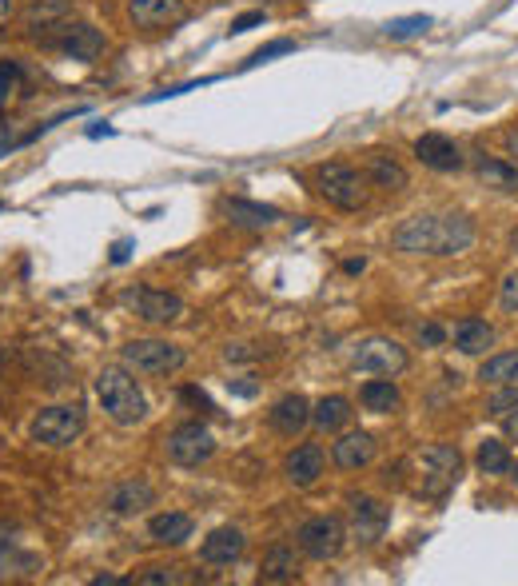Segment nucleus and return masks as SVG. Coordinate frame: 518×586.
Wrapping results in <instances>:
<instances>
[{
  "instance_id": "1",
  "label": "nucleus",
  "mask_w": 518,
  "mask_h": 586,
  "mask_svg": "<svg viewBox=\"0 0 518 586\" xmlns=\"http://www.w3.org/2000/svg\"><path fill=\"white\" fill-rule=\"evenodd\" d=\"M395 252L407 256H463L475 244V224L459 212L451 216H411L391 236Z\"/></svg>"
},
{
  "instance_id": "2",
  "label": "nucleus",
  "mask_w": 518,
  "mask_h": 586,
  "mask_svg": "<svg viewBox=\"0 0 518 586\" xmlns=\"http://www.w3.org/2000/svg\"><path fill=\"white\" fill-rule=\"evenodd\" d=\"M96 399H100L104 415L120 427H136L148 415V399H144L140 383L128 375V367H104L96 375Z\"/></svg>"
},
{
  "instance_id": "3",
  "label": "nucleus",
  "mask_w": 518,
  "mask_h": 586,
  "mask_svg": "<svg viewBox=\"0 0 518 586\" xmlns=\"http://www.w3.org/2000/svg\"><path fill=\"white\" fill-rule=\"evenodd\" d=\"M315 188H319V196H323L331 208H339V212H359V208L367 204V196H371V180H367L359 168L343 164V160L323 164V168L315 172Z\"/></svg>"
},
{
  "instance_id": "4",
  "label": "nucleus",
  "mask_w": 518,
  "mask_h": 586,
  "mask_svg": "<svg viewBox=\"0 0 518 586\" xmlns=\"http://www.w3.org/2000/svg\"><path fill=\"white\" fill-rule=\"evenodd\" d=\"M36 40L44 48H56V52H64L72 60H84V64L100 60L104 48H108V36L100 28H92V24H84V20H60L52 28H40Z\"/></svg>"
},
{
  "instance_id": "5",
  "label": "nucleus",
  "mask_w": 518,
  "mask_h": 586,
  "mask_svg": "<svg viewBox=\"0 0 518 586\" xmlns=\"http://www.w3.org/2000/svg\"><path fill=\"white\" fill-rule=\"evenodd\" d=\"M120 355H124V367H132L140 375H176L188 363V351L168 339H132V343H124Z\"/></svg>"
},
{
  "instance_id": "6",
  "label": "nucleus",
  "mask_w": 518,
  "mask_h": 586,
  "mask_svg": "<svg viewBox=\"0 0 518 586\" xmlns=\"http://www.w3.org/2000/svg\"><path fill=\"white\" fill-rule=\"evenodd\" d=\"M84 423H88V415L80 403H56L32 419V439L44 447H72L84 435Z\"/></svg>"
},
{
  "instance_id": "7",
  "label": "nucleus",
  "mask_w": 518,
  "mask_h": 586,
  "mask_svg": "<svg viewBox=\"0 0 518 586\" xmlns=\"http://www.w3.org/2000/svg\"><path fill=\"white\" fill-rule=\"evenodd\" d=\"M463 475V455L459 447L451 443H431L423 451V483H419V495L423 499H443Z\"/></svg>"
},
{
  "instance_id": "8",
  "label": "nucleus",
  "mask_w": 518,
  "mask_h": 586,
  "mask_svg": "<svg viewBox=\"0 0 518 586\" xmlns=\"http://www.w3.org/2000/svg\"><path fill=\"white\" fill-rule=\"evenodd\" d=\"M407 363H411L407 347L387 335H371L351 351V367L367 371V375H399V371H407Z\"/></svg>"
},
{
  "instance_id": "9",
  "label": "nucleus",
  "mask_w": 518,
  "mask_h": 586,
  "mask_svg": "<svg viewBox=\"0 0 518 586\" xmlns=\"http://www.w3.org/2000/svg\"><path fill=\"white\" fill-rule=\"evenodd\" d=\"M295 543H299V551H303L307 559L327 563V559H335V555L343 551L347 527H343V519H335V515H315V519H307V523L295 531Z\"/></svg>"
},
{
  "instance_id": "10",
  "label": "nucleus",
  "mask_w": 518,
  "mask_h": 586,
  "mask_svg": "<svg viewBox=\"0 0 518 586\" xmlns=\"http://www.w3.org/2000/svg\"><path fill=\"white\" fill-rule=\"evenodd\" d=\"M347 527H351L355 543L375 547L387 535V527H391V507L371 499V495H351L347 499Z\"/></svg>"
},
{
  "instance_id": "11",
  "label": "nucleus",
  "mask_w": 518,
  "mask_h": 586,
  "mask_svg": "<svg viewBox=\"0 0 518 586\" xmlns=\"http://www.w3.org/2000/svg\"><path fill=\"white\" fill-rule=\"evenodd\" d=\"M164 451H168V459L176 467H200V463H208L216 455V435L204 423H184V427H176L168 435Z\"/></svg>"
},
{
  "instance_id": "12",
  "label": "nucleus",
  "mask_w": 518,
  "mask_h": 586,
  "mask_svg": "<svg viewBox=\"0 0 518 586\" xmlns=\"http://www.w3.org/2000/svg\"><path fill=\"white\" fill-rule=\"evenodd\" d=\"M128 303L136 307V315L144 323H156V327L180 323L188 315V303L176 292H164V288H136V292H128Z\"/></svg>"
},
{
  "instance_id": "13",
  "label": "nucleus",
  "mask_w": 518,
  "mask_h": 586,
  "mask_svg": "<svg viewBox=\"0 0 518 586\" xmlns=\"http://www.w3.org/2000/svg\"><path fill=\"white\" fill-rule=\"evenodd\" d=\"M415 156H419V164L431 168V172H459V168L467 164L463 148H459L451 136H443V132H423V136L415 140Z\"/></svg>"
},
{
  "instance_id": "14",
  "label": "nucleus",
  "mask_w": 518,
  "mask_h": 586,
  "mask_svg": "<svg viewBox=\"0 0 518 586\" xmlns=\"http://www.w3.org/2000/svg\"><path fill=\"white\" fill-rule=\"evenodd\" d=\"M128 16L136 28H172V24H184L188 20V8L184 0H128Z\"/></svg>"
},
{
  "instance_id": "15",
  "label": "nucleus",
  "mask_w": 518,
  "mask_h": 586,
  "mask_svg": "<svg viewBox=\"0 0 518 586\" xmlns=\"http://www.w3.org/2000/svg\"><path fill=\"white\" fill-rule=\"evenodd\" d=\"M323 447L319 443H299L287 459H283V479L291 483V487H315L319 483V475H323Z\"/></svg>"
},
{
  "instance_id": "16",
  "label": "nucleus",
  "mask_w": 518,
  "mask_h": 586,
  "mask_svg": "<svg viewBox=\"0 0 518 586\" xmlns=\"http://www.w3.org/2000/svg\"><path fill=\"white\" fill-rule=\"evenodd\" d=\"M244 547H248V539H244L240 527H216V531L204 539L200 559H204L208 567H232V563L244 555Z\"/></svg>"
},
{
  "instance_id": "17",
  "label": "nucleus",
  "mask_w": 518,
  "mask_h": 586,
  "mask_svg": "<svg viewBox=\"0 0 518 586\" xmlns=\"http://www.w3.org/2000/svg\"><path fill=\"white\" fill-rule=\"evenodd\" d=\"M367 180H371V188L391 192V196L407 192V184H411L407 168H403L391 152H371V156H367Z\"/></svg>"
},
{
  "instance_id": "18",
  "label": "nucleus",
  "mask_w": 518,
  "mask_h": 586,
  "mask_svg": "<svg viewBox=\"0 0 518 586\" xmlns=\"http://www.w3.org/2000/svg\"><path fill=\"white\" fill-rule=\"evenodd\" d=\"M331 459L343 471H359V467H367L375 459V439L367 431H347V435H339L331 443Z\"/></svg>"
},
{
  "instance_id": "19",
  "label": "nucleus",
  "mask_w": 518,
  "mask_h": 586,
  "mask_svg": "<svg viewBox=\"0 0 518 586\" xmlns=\"http://www.w3.org/2000/svg\"><path fill=\"white\" fill-rule=\"evenodd\" d=\"M12 531L16 527L0 523V579H28V575L40 571V559L28 555V551H20L16 539H12Z\"/></svg>"
},
{
  "instance_id": "20",
  "label": "nucleus",
  "mask_w": 518,
  "mask_h": 586,
  "mask_svg": "<svg viewBox=\"0 0 518 586\" xmlns=\"http://www.w3.org/2000/svg\"><path fill=\"white\" fill-rule=\"evenodd\" d=\"M156 503V487L148 479H128L108 495V511L112 515H140Z\"/></svg>"
},
{
  "instance_id": "21",
  "label": "nucleus",
  "mask_w": 518,
  "mask_h": 586,
  "mask_svg": "<svg viewBox=\"0 0 518 586\" xmlns=\"http://www.w3.org/2000/svg\"><path fill=\"white\" fill-rule=\"evenodd\" d=\"M271 427L279 431V435H299L307 423H311V403L299 395V391H291V395H283L275 407H271Z\"/></svg>"
},
{
  "instance_id": "22",
  "label": "nucleus",
  "mask_w": 518,
  "mask_h": 586,
  "mask_svg": "<svg viewBox=\"0 0 518 586\" xmlns=\"http://www.w3.org/2000/svg\"><path fill=\"white\" fill-rule=\"evenodd\" d=\"M224 208V216H228V224H236V228H252V232H259V228H271L275 220H279V212L271 208V204H256V200H224L220 204Z\"/></svg>"
},
{
  "instance_id": "23",
  "label": "nucleus",
  "mask_w": 518,
  "mask_h": 586,
  "mask_svg": "<svg viewBox=\"0 0 518 586\" xmlns=\"http://www.w3.org/2000/svg\"><path fill=\"white\" fill-rule=\"evenodd\" d=\"M299 579V555L287 543H275L259 563V583H295Z\"/></svg>"
},
{
  "instance_id": "24",
  "label": "nucleus",
  "mask_w": 518,
  "mask_h": 586,
  "mask_svg": "<svg viewBox=\"0 0 518 586\" xmlns=\"http://www.w3.org/2000/svg\"><path fill=\"white\" fill-rule=\"evenodd\" d=\"M148 535H152V543H160V547H184V543L192 539V519H188L184 511H164V515H156V519L148 523Z\"/></svg>"
},
{
  "instance_id": "25",
  "label": "nucleus",
  "mask_w": 518,
  "mask_h": 586,
  "mask_svg": "<svg viewBox=\"0 0 518 586\" xmlns=\"http://www.w3.org/2000/svg\"><path fill=\"white\" fill-rule=\"evenodd\" d=\"M475 176L479 184H487L491 192H518V164L495 160V156H475Z\"/></svg>"
},
{
  "instance_id": "26",
  "label": "nucleus",
  "mask_w": 518,
  "mask_h": 586,
  "mask_svg": "<svg viewBox=\"0 0 518 586\" xmlns=\"http://www.w3.org/2000/svg\"><path fill=\"white\" fill-rule=\"evenodd\" d=\"M455 347H459L463 355H483L487 347H495V327H491L487 319L467 315V319L455 323Z\"/></svg>"
},
{
  "instance_id": "27",
  "label": "nucleus",
  "mask_w": 518,
  "mask_h": 586,
  "mask_svg": "<svg viewBox=\"0 0 518 586\" xmlns=\"http://www.w3.org/2000/svg\"><path fill=\"white\" fill-rule=\"evenodd\" d=\"M359 399H363V407H367L371 415H391V411H399V403H403V395H399V387H395L391 379H371V383H363Z\"/></svg>"
},
{
  "instance_id": "28",
  "label": "nucleus",
  "mask_w": 518,
  "mask_h": 586,
  "mask_svg": "<svg viewBox=\"0 0 518 586\" xmlns=\"http://www.w3.org/2000/svg\"><path fill=\"white\" fill-rule=\"evenodd\" d=\"M351 403L343 399V395H327V399H319L315 407H311V423L319 427V431H339V427H347L351 423Z\"/></svg>"
},
{
  "instance_id": "29",
  "label": "nucleus",
  "mask_w": 518,
  "mask_h": 586,
  "mask_svg": "<svg viewBox=\"0 0 518 586\" xmlns=\"http://www.w3.org/2000/svg\"><path fill=\"white\" fill-rule=\"evenodd\" d=\"M68 12H72V0H28L24 24H28L32 32H40V28H52V24L68 20Z\"/></svg>"
},
{
  "instance_id": "30",
  "label": "nucleus",
  "mask_w": 518,
  "mask_h": 586,
  "mask_svg": "<svg viewBox=\"0 0 518 586\" xmlns=\"http://www.w3.org/2000/svg\"><path fill=\"white\" fill-rule=\"evenodd\" d=\"M475 463H479V471H483V475H507V471L515 467V459H511L507 443H499V439H483V443H479V451H475Z\"/></svg>"
},
{
  "instance_id": "31",
  "label": "nucleus",
  "mask_w": 518,
  "mask_h": 586,
  "mask_svg": "<svg viewBox=\"0 0 518 586\" xmlns=\"http://www.w3.org/2000/svg\"><path fill=\"white\" fill-rule=\"evenodd\" d=\"M479 379L487 387H503V383H518V351H503V355H491L483 367H479Z\"/></svg>"
},
{
  "instance_id": "32",
  "label": "nucleus",
  "mask_w": 518,
  "mask_h": 586,
  "mask_svg": "<svg viewBox=\"0 0 518 586\" xmlns=\"http://www.w3.org/2000/svg\"><path fill=\"white\" fill-rule=\"evenodd\" d=\"M431 28V16L427 12H415V16H395V20H387V36L391 40H407V36H419V32H427Z\"/></svg>"
},
{
  "instance_id": "33",
  "label": "nucleus",
  "mask_w": 518,
  "mask_h": 586,
  "mask_svg": "<svg viewBox=\"0 0 518 586\" xmlns=\"http://www.w3.org/2000/svg\"><path fill=\"white\" fill-rule=\"evenodd\" d=\"M136 583L140 586H180V583H196V575H184V567H148Z\"/></svg>"
},
{
  "instance_id": "34",
  "label": "nucleus",
  "mask_w": 518,
  "mask_h": 586,
  "mask_svg": "<svg viewBox=\"0 0 518 586\" xmlns=\"http://www.w3.org/2000/svg\"><path fill=\"white\" fill-rule=\"evenodd\" d=\"M515 407H518V383H503V387L487 399V415H499V419L511 415Z\"/></svg>"
},
{
  "instance_id": "35",
  "label": "nucleus",
  "mask_w": 518,
  "mask_h": 586,
  "mask_svg": "<svg viewBox=\"0 0 518 586\" xmlns=\"http://www.w3.org/2000/svg\"><path fill=\"white\" fill-rule=\"evenodd\" d=\"M16 84H20V64L16 60H0V108L8 104V96L16 92Z\"/></svg>"
},
{
  "instance_id": "36",
  "label": "nucleus",
  "mask_w": 518,
  "mask_h": 586,
  "mask_svg": "<svg viewBox=\"0 0 518 586\" xmlns=\"http://www.w3.org/2000/svg\"><path fill=\"white\" fill-rule=\"evenodd\" d=\"M283 52H295V40H271V44H263L259 52H252V60L248 64H263V60H271V56H283Z\"/></svg>"
},
{
  "instance_id": "37",
  "label": "nucleus",
  "mask_w": 518,
  "mask_h": 586,
  "mask_svg": "<svg viewBox=\"0 0 518 586\" xmlns=\"http://www.w3.org/2000/svg\"><path fill=\"white\" fill-rule=\"evenodd\" d=\"M499 303H503V311H507V315H518V272L503 280V288H499Z\"/></svg>"
},
{
  "instance_id": "38",
  "label": "nucleus",
  "mask_w": 518,
  "mask_h": 586,
  "mask_svg": "<svg viewBox=\"0 0 518 586\" xmlns=\"http://www.w3.org/2000/svg\"><path fill=\"white\" fill-rule=\"evenodd\" d=\"M267 20V12L263 8H256V12H244V16H236L232 20V36H240V32H252V28H259Z\"/></svg>"
},
{
  "instance_id": "39",
  "label": "nucleus",
  "mask_w": 518,
  "mask_h": 586,
  "mask_svg": "<svg viewBox=\"0 0 518 586\" xmlns=\"http://www.w3.org/2000/svg\"><path fill=\"white\" fill-rule=\"evenodd\" d=\"M180 399H184V403H192V407H200L204 415H212V411H216V407H212V399H208L200 387H180Z\"/></svg>"
},
{
  "instance_id": "40",
  "label": "nucleus",
  "mask_w": 518,
  "mask_h": 586,
  "mask_svg": "<svg viewBox=\"0 0 518 586\" xmlns=\"http://www.w3.org/2000/svg\"><path fill=\"white\" fill-rule=\"evenodd\" d=\"M419 343L439 347V343H443V327H439V323H423V327H419Z\"/></svg>"
},
{
  "instance_id": "41",
  "label": "nucleus",
  "mask_w": 518,
  "mask_h": 586,
  "mask_svg": "<svg viewBox=\"0 0 518 586\" xmlns=\"http://www.w3.org/2000/svg\"><path fill=\"white\" fill-rule=\"evenodd\" d=\"M128 252H132V240H120V244L112 248V264H124V260H128Z\"/></svg>"
},
{
  "instance_id": "42",
  "label": "nucleus",
  "mask_w": 518,
  "mask_h": 586,
  "mask_svg": "<svg viewBox=\"0 0 518 586\" xmlns=\"http://www.w3.org/2000/svg\"><path fill=\"white\" fill-rule=\"evenodd\" d=\"M503 431H507L511 439H518V407L511 411V415H503Z\"/></svg>"
},
{
  "instance_id": "43",
  "label": "nucleus",
  "mask_w": 518,
  "mask_h": 586,
  "mask_svg": "<svg viewBox=\"0 0 518 586\" xmlns=\"http://www.w3.org/2000/svg\"><path fill=\"white\" fill-rule=\"evenodd\" d=\"M92 586H128V579H120V575H96Z\"/></svg>"
},
{
  "instance_id": "44",
  "label": "nucleus",
  "mask_w": 518,
  "mask_h": 586,
  "mask_svg": "<svg viewBox=\"0 0 518 586\" xmlns=\"http://www.w3.org/2000/svg\"><path fill=\"white\" fill-rule=\"evenodd\" d=\"M507 152L515 156V164H518V128L515 132H507Z\"/></svg>"
},
{
  "instance_id": "45",
  "label": "nucleus",
  "mask_w": 518,
  "mask_h": 586,
  "mask_svg": "<svg viewBox=\"0 0 518 586\" xmlns=\"http://www.w3.org/2000/svg\"><path fill=\"white\" fill-rule=\"evenodd\" d=\"M511 471H515V483H518V463H515V467H511Z\"/></svg>"
},
{
  "instance_id": "46",
  "label": "nucleus",
  "mask_w": 518,
  "mask_h": 586,
  "mask_svg": "<svg viewBox=\"0 0 518 586\" xmlns=\"http://www.w3.org/2000/svg\"><path fill=\"white\" fill-rule=\"evenodd\" d=\"M0 212H4V204H0Z\"/></svg>"
}]
</instances>
